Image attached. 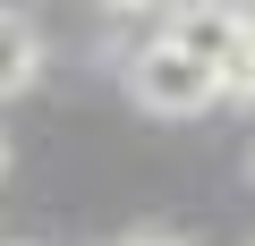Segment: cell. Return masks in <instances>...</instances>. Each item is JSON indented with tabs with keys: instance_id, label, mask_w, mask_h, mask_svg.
<instances>
[{
	"instance_id": "cell-1",
	"label": "cell",
	"mask_w": 255,
	"mask_h": 246,
	"mask_svg": "<svg viewBox=\"0 0 255 246\" xmlns=\"http://www.w3.org/2000/svg\"><path fill=\"white\" fill-rule=\"evenodd\" d=\"M128 102L153 110V119H196V110L221 102V77H213L196 51H179L170 34H153L136 60H128Z\"/></svg>"
},
{
	"instance_id": "cell-2",
	"label": "cell",
	"mask_w": 255,
	"mask_h": 246,
	"mask_svg": "<svg viewBox=\"0 0 255 246\" xmlns=\"http://www.w3.org/2000/svg\"><path fill=\"white\" fill-rule=\"evenodd\" d=\"M238 17H247V9H230V0H179V9H170V43L196 51V60L221 77V60H230V43H238Z\"/></svg>"
},
{
	"instance_id": "cell-3",
	"label": "cell",
	"mask_w": 255,
	"mask_h": 246,
	"mask_svg": "<svg viewBox=\"0 0 255 246\" xmlns=\"http://www.w3.org/2000/svg\"><path fill=\"white\" fill-rule=\"evenodd\" d=\"M34 77H43V26L26 9H0V102L34 93Z\"/></svg>"
},
{
	"instance_id": "cell-4",
	"label": "cell",
	"mask_w": 255,
	"mask_h": 246,
	"mask_svg": "<svg viewBox=\"0 0 255 246\" xmlns=\"http://www.w3.org/2000/svg\"><path fill=\"white\" fill-rule=\"evenodd\" d=\"M221 102H255V17H238V43L221 60Z\"/></svg>"
},
{
	"instance_id": "cell-5",
	"label": "cell",
	"mask_w": 255,
	"mask_h": 246,
	"mask_svg": "<svg viewBox=\"0 0 255 246\" xmlns=\"http://www.w3.org/2000/svg\"><path fill=\"white\" fill-rule=\"evenodd\" d=\"M128 246H179V238H162V229H145V238H128Z\"/></svg>"
},
{
	"instance_id": "cell-6",
	"label": "cell",
	"mask_w": 255,
	"mask_h": 246,
	"mask_svg": "<svg viewBox=\"0 0 255 246\" xmlns=\"http://www.w3.org/2000/svg\"><path fill=\"white\" fill-rule=\"evenodd\" d=\"M102 9H162V0H102Z\"/></svg>"
},
{
	"instance_id": "cell-7",
	"label": "cell",
	"mask_w": 255,
	"mask_h": 246,
	"mask_svg": "<svg viewBox=\"0 0 255 246\" xmlns=\"http://www.w3.org/2000/svg\"><path fill=\"white\" fill-rule=\"evenodd\" d=\"M0 178H9V136H0Z\"/></svg>"
}]
</instances>
